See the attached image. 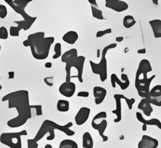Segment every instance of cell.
I'll return each instance as SVG.
<instances>
[{
    "mask_svg": "<svg viewBox=\"0 0 161 148\" xmlns=\"http://www.w3.org/2000/svg\"><path fill=\"white\" fill-rule=\"evenodd\" d=\"M148 100L151 104L161 107V85H155L150 90Z\"/></svg>",
    "mask_w": 161,
    "mask_h": 148,
    "instance_id": "4fadbf2b",
    "label": "cell"
},
{
    "mask_svg": "<svg viewBox=\"0 0 161 148\" xmlns=\"http://www.w3.org/2000/svg\"><path fill=\"white\" fill-rule=\"evenodd\" d=\"M58 148H78V145L73 140L64 139L60 142Z\"/></svg>",
    "mask_w": 161,
    "mask_h": 148,
    "instance_id": "d4e9b609",
    "label": "cell"
},
{
    "mask_svg": "<svg viewBox=\"0 0 161 148\" xmlns=\"http://www.w3.org/2000/svg\"><path fill=\"white\" fill-rule=\"evenodd\" d=\"M1 100L8 102V108H14L18 112L16 117L7 122V125L10 128L19 127L31 118V107L28 90H19L10 92L3 96Z\"/></svg>",
    "mask_w": 161,
    "mask_h": 148,
    "instance_id": "6da1fadb",
    "label": "cell"
},
{
    "mask_svg": "<svg viewBox=\"0 0 161 148\" xmlns=\"http://www.w3.org/2000/svg\"><path fill=\"white\" fill-rule=\"evenodd\" d=\"M112 32V29L111 28H108L104 30H101V31H98L96 34V38H101L107 34H109L111 33Z\"/></svg>",
    "mask_w": 161,
    "mask_h": 148,
    "instance_id": "f546056e",
    "label": "cell"
},
{
    "mask_svg": "<svg viewBox=\"0 0 161 148\" xmlns=\"http://www.w3.org/2000/svg\"><path fill=\"white\" fill-rule=\"evenodd\" d=\"M8 14V9L6 6L0 4V18L4 19Z\"/></svg>",
    "mask_w": 161,
    "mask_h": 148,
    "instance_id": "4dcf8cb0",
    "label": "cell"
},
{
    "mask_svg": "<svg viewBox=\"0 0 161 148\" xmlns=\"http://www.w3.org/2000/svg\"><path fill=\"white\" fill-rule=\"evenodd\" d=\"M137 53L138 54H145L146 53V49L145 48H142V49H139L137 50Z\"/></svg>",
    "mask_w": 161,
    "mask_h": 148,
    "instance_id": "74e56055",
    "label": "cell"
},
{
    "mask_svg": "<svg viewBox=\"0 0 161 148\" xmlns=\"http://www.w3.org/2000/svg\"><path fill=\"white\" fill-rule=\"evenodd\" d=\"M114 98L116 102V109L112 110V113L115 114L116 117L114 119V122L117 123L121 120L122 119V114H121V99H125L126 97L123 94H114Z\"/></svg>",
    "mask_w": 161,
    "mask_h": 148,
    "instance_id": "2e32d148",
    "label": "cell"
},
{
    "mask_svg": "<svg viewBox=\"0 0 161 148\" xmlns=\"http://www.w3.org/2000/svg\"><path fill=\"white\" fill-rule=\"evenodd\" d=\"M77 97H79L87 98V97H89V93L88 92H86V91H80L77 93Z\"/></svg>",
    "mask_w": 161,
    "mask_h": 148,
    "instance_id": "e575fe53",
    "label": "cell"
},
{
    "mask_svg": "<svg viewBox=\"0 0 161 148\" xmlns=\"http://www.w3.org/2000/svg\"><path fill=\"white\" fill-rule=\"evenodd\" d=\"M136 117L140 122H142L147 125H155L159 129H161V122L158 119L153 118L149 120H146L144 119L142 114L139 112H137L136 113Z\"/></svg>",
    "mask_w": 161,
    "mask_h": 148,
    "instance_id": "d6986e66",
    "label": "cell"
},
{
    "mask_svg": "<svg viewBox=\"0 0 161 148\" xmlns=\"http://www.w3.org/2000/svg\"><path fill=\"white\" fill-rule=\"evenodd\" d=\"M136 24V20L131 15H126L123 18V24L126 28H130Z\"/></svg>",
    "mask_w": 161,
    "mask_h": 148,
    "instance_id": "484cf974",
    "label": "cell"
},
{
    "mask_svg": "<svg viewBox=\"0 0 161 148\" xmlns=\"http://www.w3.org/2000/svg\"><path fill=\"white\" fill-rule=\"evenodd\" d=\"M27 145L28 148H38V144L33 139H28L27 140Z\"/></svg>",
    "mask_w": 161,
    "mask_h": 148,
    "instance_id": "d6a6232c",
    "label": "cell"
},
{
    "mask_svg": "<svg viewBox=\"0 0 161 148\" xmlns=\"http://www.w3.org/2000/svg\"><path fill=\"white\" fill-rule=\"evenodd\" d=\"M52 66V63L51 62H46L45 63V67L47 68H50Z\"/></svg>",
    "mask_w": 161,
    "mask_h": 148,
    "instance_id": "f35d334b",
    "label": "cell"
},
{
    "mask_svg": "<svg viewBox=\"0 0 161 148\" xmlns=\"http://www.w3.org/2000/svg\"><path fill=\"white\" fill-rule=\"evenodd\" d=\"M0 79H1V77H0ZM1 89H2V86H1V85L0 84V91L1 90Z\"/></svg>",
    "mask_w": 161,
    "mask_h": 148,
    "instance_id": "ee69618b",
    "label": "cell"
},
{
    "mask_svg": "<svg viewBox=\"0 0 161 148\" xmlns=\"http://www.w3.org/2000/svg\"><path fill=\"white\" fill-rule=\"evenodd\" d=\"M54 51L55 54L52 56L53 60L57 59L60 56H62V45L60 43H55L54 46Z\"/></svg>",
    "mask_w": 161,
    "mask_h": 148,
    "instance_id": "83f0119b",
    "label": "cell"
},
{
    "mask_svg": "<svg viewBox=\"0 0 161 148\" xmlns=\"http://www.w3.org/2000/svg\"><path fill=\"white\" fill-rule=\"evenodd\" d=\"M43 81L48 87H52L53 85V77H47L44 78Z\"/></svg>",
    "mask_w": 161,
    "mask_h": 148,
    "instance_id": "836d02e7",
    "label": "cell"
},
{
    "mask_svg": "<svg viewBox=\"0 0 161 148\" xmlns=\"http://www.w3.org/2000/svg\"><path fill=\"white\" fill-rule=\"evenodd\" d=\"M117 46L116 43H111L105 46L102 51V56L101 61L99 63H96L91 60H89L90 66L91 70L94 74L98 75L99 78L102 82H104L108 78V66H107V60L106 58V53L109 50L116 48Z\"/></svg>",
    "mask_w": 161,
    "mask_h": 148,
    "instance_id": "5b68a950",
    "label": "cell"
},
{
    "mask_svg": "<svg viewBox=\"0 0 161 148\" xmlns=\"http://www.w3.org/2000/svg\"><path fill=\"white\" fill-rule=\"evenodd\" d=\"M142 129L143 131H147V125L144 124H143V125L142 127Z\"/></svg>",
    "mask_w": 161,
    "mask_h": 148,
    "instance_id": "60d3db41",
    "label": "cell"
},
{
    "mask_svg": "<svg viewBox=\"0 0 161 148\" xmlns=\"http://www.w3.org/2000/svg\"><path fill=\"white\" fill-rule=\"evenodd\" d=\"M152 2L155 5H158V0H152Z\"/></svg>",
    "mask_w": 161,
    "mask_h": 148,
    "instance_id": "7bdbcfd3",
    "label": "cell"
},
{
    "mask_svg": "<svg viewBox=\"0 0 161 148\" xmlns=\"http://www.w3.org/2000/svg\"><path fill=\"white\" fill-rule=\"evenodd\" d=\"M89 3L91 4V6H94V7H96V8H97V2L96 0H88Z\"/></svg>",
    "mask_w": 161,
    "mask_h": 148,
    "instance_id": "d590c367",
    "label": "cell"
},
{
    "mask_svg": "<svg viewBox=\"0 0 161 148\" xmlns=\"http://www.w3.org/2000/svg\"><path fill=\"white\" fill-rule=\"evenodd\" d=\"M155 75H153L150 77L148 78L147 81L142 85H135V87L137 90L138 94L140 97L145 98H148L150 95V86L152 80L155 78Z\"/></svg>",
    "mask_w": 161,
    "mask_h": 148,
    "instance_id": "9c48e42d",
    "label": "cell"
},
{
    "mask_svg": "<svg viewBox=\"0 0 161 148\" xmlns=\"http://www.w3.org/2000/svg\"><path fill=\"white\" fill-rule=\"evenodd\" d=\"M124 40L123 36H116V41L118 42H121Z\"/></svg>",
    "mask_w": 161,
    "mask_h": 148,
    "instance_id": "ab89813d",
    "label": "cell"
},
{
    "mask_svg": "<svg viewBox=\"0 0 161 148\" xmlns=\"http://www.w3.org/2000/svg\"><path fill=\"white\" fill-rule=\"evenodd\" d=\"M152 67L150 61L147 59L142 60L136 72L135 85H142L148 79L147 74L152 71Z\"/></svg>",
    "mask_w": 161,
    "mask_h": 148,
    "instance_id": "ba28073f",
    "label": "cell"
},
{
    "mask_svg": "<svg viewBox=\"0 0 161 148\" xmlns=\"http://www.w3.org/2000/svg\"><path fill=\"white\" fill-rule=\"evenodd\" d=\"M107 95V90L101 87L96 86L93 88V95L94 97V102L96 105L101 104L104 100Z\"/></svg>",
    "mask_w": 161,
    "mask_h": 148,
    "instance_id": "ac0fdd59",
    "label": "cell"
},
{
    "mask_svg": "<svg viewBox=\"0 0 161 148\" xmlns=\"http://www.w3.org/2000/svg\"><path fill=\"white\" fill-rule=\"evenodd\" d=\"M79 38L78 33L75 31H69L62 36V40L69 45H74Z\"/></svg>",
    "mask_w": 161,
    "mask_h": 148,
    "instance_id": "7402d4cb",
    "label": "cell"
},
{
    "mask_svg": "<svg viewBox=\"0 0 161 148\" xmlns=\"http://www.w3.org/2000/svg\"><path fill=\"white\" fill-rule=\"evenodd\" d=\"M45 34L43 31L30 34L23 42L25 47H30L33 57L38 60H43L47 58L51 45L55 41L53 36L45 37Z\"/></svg>",
    "mask_w": 161,
    "mask_h": 148,
    "instance_id": "7a4b0ae2",
    "label": "cell"
},
{
    "mask_svg": "<svg viewBox=\"0 0 161 148\" xmlns=\"http://www.w3.org/2000/svg\"><path fill=\"white\" fill-rule=\"evenodd\" d=\"M9 33L8 29L5 26L0 27V39L1 40H6L8 39Z\"/></svg>",
    "mask_w": 161,
    "mask_h": 148,
    "instance_id": "f1b7e54d",
    "label": "cell"
},
{
    "mask_svg": "<svg viewBox=\"0 0 161 148\" xmlns=\"http://www.w3.org/2000/svg\"><path fill=\"white\" fill-rule=\"evenodd\" d=\"M105 6L116 12H123L128 8L127 3L120 0H106Z\"/></svg>",
    "mask_w": 161,
    "mask_h": 148,
    "instance_id": "7c38bea8",
    "label": "cell"
},
{
    "mask_svg": "<svg viewBox=\"0 0 161 148\" xmlns=\"http://www.w3.org/2000/svg\"><path fill=\"white\" fill-rule=\"evenodd\" d=\"M8 78L9 79H13L14 78V71H8Z\"/></svg>",
    "mask_w": 161,
    "mask_h": 148,
    "instance_id": "8d00e7d4",
    "label": "cell"
},
{
    "mask_svg": "<svg viewBox=\"0 0 161 148\" xmlns=\"http://www.w3.org/2000/svg\"><path fill=\"white\" fill-rule=\"evenodd\" d=\"M1 45H0V51H1Z\"/></svg>",
    "mask_w": 161,
    "mask_h": 148,
    "instance_id": "f6af8a7d",
    "label": "cell"
},
{
    "mask_svg": "<svg viewBox=\"0 0 161 148\" xmlns=\"http://www.w3.org/2000/svg\"><path fill=\"white\" fill-rule=\"evenodd\" d=\"M4 1L16 13L23 18V21L30 27L36 20V16H31L25 12V8L31 0H4Z\"/></svg>",
    "mask_w": 161,
    "mask_h": 148,
    "instance_id": "8992f818",
    "label": "cell"
},
{
    "mask_svg": "<svg viewBox=\"0 0 161 148\" xmlns=\"http://www.w3.org/2000/svg\"><path fill=\"white\" fill-rule=\"evenodd\" d=\"M57 109L58 111L61 112H65L69 110L70 103L68 100L60 99L57 103Z\"/></svg>",
    "mask_w": 161,
    "mask_h": 148,
    "instance_id": "cb8c5ba5",
    "label": "cell"
},
{
    "mask_svg": "<svg viewBox=\"0 0 161 148\" xmlns=\"http://www.w3.org/2000/svg\"><path fill=\"white\" fill-rule=\"evenodd\" d=\"M91 113V109L87 107H82L77 112L74 120L77 125H82L85 124L89 119Z\"/></svg>",
    "mask_w": 161,
    "mask_h": 148,
    "instance_id": "5bb4252c",
    "label": "cell"
},
{
    "mask_svg": "<svg viewBox=\"0 0 161 148\" xmlns=\"http://www.w3.org/2000/svg\"><path fill=\"white\" fill-rule=\"evenodd\" d=\"M31 108H35L36 110V115L37 116L42 115L43 114L42 112V105H31Z\"/></svg>",
    "mask_w": 161,
    "mask_h": 148,
    "instance_id": "1f68e13d",
    "label": "cell"
},
{
    "mask_svg": "<svg viewBox=\"0 0 161 148\" xmlns=\"http://www.w3.org/2000/svg\"><path fill=\"white\" fill-rule=\"evenodd\" d=\"M72 125L73 124L71 122H68L65 125H62L55 123L52 120L46 119L42 124L39 130H38L33 139L35 141L38 142L47 133H48L49 135L47 137L46 139L47 140H52L55 139V134L54 132L55 130H58L60 132H64L65 134H66L68 136H72L75 134V132L70 129Z\"/></svg>",
    "mask_w": 161,
    "mask_h": 148,
    "instance_id": "277c9868",
    "label": "cell"
},
{
    "mask_svg": "<svg viewBox=\"0 0 161 148\" xmlns=\"http://www.w3.org/2000/svg\"><path fill=\"white\" fill-rule=\"evenodd\" d=\"M91 126L94 129L98 131L100 137L102 138L103 142H106L108 140V137L104 134L108 126V122L105 119H101L99 123H97L92 120Z\"/></svg>",
    "mask_w": 161,
    "mask_h": 148,
    "instance_id": "e0dca14e",
    "label": "cell"
},
{
    "mask_svg": "<svg viewBox=\"0 0 161 148\" xmlns=\"http://www.w3.org/2000/svg\"><path fill=\"white\" fill-rule=\"evenodd\" d=\"M149 24L152 29V31L155 38H161V20L155 19L149 21Z\"/></svg>",
    "mask_w": 161,
    "mask_h": 148,
    "instance_id": "44dd1931",
    "label": "cell"
},
{
    "mask_svg": "<svg viewBox=\"0 0 161 148\" xmlns=\"http://www.w3.org/2000/svg\"><path fill=\"white\" fill-rule=\"evenodd\" d=\"M85 61V56H78L76 48H71L62 55L61 61L65 63V82H70L72 77L77 78L80 83L83 82L82 73Z\"/></svg>",
    "mask_w": 161,
    "mask_h": 148,
    "instance_id": "3957f363",
    "label": "cell"
},
{
    "mask_svg": "<svg viewBox=\"0 0 161 148\" xmlns=\"http://www.w3.org/2000/svg\"><path fill=\"white\" fill-rule=\"evenodd\" d=\"M91 8L92 15L94 18L99 19V20L105 19V18L103 17V12L101 10H100L97 8H96L94 6H91Z\"/></svg>",
    "mask_w": 161,
    "mask_h": 148,
    "instance_id": "4316f807",
    "label": "cell"
},
{
    "mask_svg": "<svg viewBox=\"0 0 161 148\" xmlns=\"http://www.w3.org/2000/svg\"><path fill=\"white\" fill-rule=\"evenodd\" d=\"M121 78L122 81L118 78L115 73H112L111 75V83L113 88H114L116 87V83H117L122 90H125L129 87L130 80L128 79V75L125 73H122L121 75Z\"/></svg>",
    "mask_w": 161,
    "mask_h": 148,
    "instance_id": "30bf717a",
    "label": "cell"
},
{
    "mask_svg": "<svg viewBox=\"0 0 161 148\" xmlns=\"http://www.w3.org/2000/svg\"><path fill=\"white\" fill-rule=\"evenodd\" d=\"M138 108L142 110L143 114L147 117H149L153 110L150 101L145 98H143L140 100L138 105Z\"/></svg>",
    "mask_w": 161,
    "mask_h": 148,
    "instance_id": "ffe728a7",
    "label": "cell"
},
{
    "mask_svg": "<svg viewBox=\"0 0 161 148\" xmlns=\"http://www.w3.org/2000/svg\"><path fill=\"white\" fill-rule=\"evenodd\" d=\"M82 147L84 148H92L94 145L93 139L89 132H85L82 135Z\"/></svg>",
    "mask_w": 161,
    "mask_h": 148,
    "instance_id": "603a6c76",
    "label": "cell"
},
{
    "mask_svg": "<svg viewBox=\"0 0 161 148\" xmlns=\"http://www.w3.org/2000/svg\"><path fill=\"white\" fill-rule=\"evenodd\" d=\"M44 148H53V147H52V145L51 144H46V145H45Z\"/></svg>",
    "mask_w": 161,
    "mask_h": 148,
    "instance_id": "b9f144b4",
    "label": "cell"
},
{
    "mask_svg": "<svg viewBox=\"0 0 161 148\" xmlns=\"http://www.w3.org/2000/svg\"><path fill=\"white\" fill-rule=\"evenodd\" d=\"M158 141L155 138L144 134L138 144V148H157Z\"/></svg>",
    "mask_w": 161,
    "mask_h": 148,
    "instance_id": "9a60e30c",
    "label": "cell"
},
{
    "mask_svg": "<svg viewBox=\"0 0 161 148\" xmlns=\"http://www.w3.org/2000/svg\"><path fill=\"white\" fill-rule=\"evenodd\" d=\"M75 89L76 86L74 82L71 81L65 82L60 85L58 88V92L62 95L70 98L74 95Z\"/></svg>",
    "mask_w": 161,
    "mask_h": 148,
    "instance_id": "8fae6325",
    "label": "cell"
},
{
    "mask_svg": "<svg viewBox=\"0 0 161 148\" xmlns=\"http://www.w3.org/2000/svg\"><path fill=\"white\" fill-rule=\"evenodd\" d=\"M26 130L16 132H4L0 135V142L9 148H21L22 135H27Z\"/></svg>",
    "mask_w": 161,
    "mask_h": 148,
    "instance_id": "52a82bcc",
    "label": "cell"
}]
</instances>
